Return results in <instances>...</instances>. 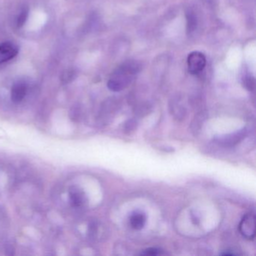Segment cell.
<instances>
[{"label": "cell", "mask_w": 256, "mask_h": 256, "mask_svg": "<svg viewBox=\"0 0 256 256\" xmlns=\"http://www.w3.org/2000/svg\"><path fill=\"white\" fill-rule=\"evenodd\" d=\"M140 70V65L136 61L124 62L110 76L108 88L114 92L122 90L132 83Z\"/></svg>", "instance_id": "6da1fadb"}, {"label": "cell", "mask_w": 256, "mask_h": 256, "mask_svg": "<svg viewBox=\"0 0 256 256\" xmlns=\"http://www.w3.org/2000/svg\"><path fill=\"white\" fill-rule=\"evenodd\" d=\"M206 60L204 54L193 52L187 58V65L190 74H198L203 71L206 66Z\"/></svg>", "instance_id": "7a4b0ae2"}, {"label": "cell", "mask_w": 256, "mask_h": 256, "mask_svg": "<svg viewBox=\"0 0 256 256\" xmlns=\"http://www.w3.org/2000/svg\"><path fill=\"white\" fill-rule=\"evenodd\" d=\"M254 214H248L242 217L240 223V232L246 239L253 240L254 238Z\"/></svg>", "instance_id": "3957f363"}, {"label": "cell", "mask_w": 256, "mask_h": 256, "mask_svg": "<svg viewBox=\"0 0 256 256\" xmlns=\"http://www.w3.org/2000/svg\"><path fill=\"white\" fill-rule=\"evenodd\" d=\"M18 54V48L11 42H6L0 46V64L11 60Z\"/></svg>", "instance_id": "277c9868"}, {"label": "cell", "mask_w": 256, "mask_h": 256, "mask_svg": "<svg viewBox=\"0 0 256 256\" xmlns=\"http://www.w3.org/2000/svg\"><path fill=\"white\" fill-rule=\"evenodd\" d=\"M28 85L24 82H18L13 85L11 91V98L13 102L20 103L26 96Z\"/></svg>", "instance_id": "5b68a950"}, {"label": "cell", "mask_w": 256, "mask_h": 256, "mask_svg": "<svg viewBox=\"0 0 256 256\" xmlns=\"http://www.w3.org/2000/svg\"><path fill=\"white\" fill-rule=\"evenodd\" d=\"M70 198L72 206L80 208L83 206L86 202L84 193L77 188H72L70 192Z\"/></svg>", "instance_id": "8992f818"}, {"label": "cell", "mask_w": 256, "mask_h": 256, "mask_svg": "<svg viewBox=\"0 0 256 256\" xmlns=\"http://www.w3.org/2000/svg\"><path fill=\"white\" fill-rule=\"evenodd\" d=\"M146 216L143 212L136 211L130 216V224L136 230H142L146 224Z\"/></svg>", "instance_id": "52a82bcc"}, {"label": "cell", "mask_w": 256, "mask_h": 256, "mask_svg": "<svg viewBox=\"0 0 256 256\" xmlns=\"http://www.w3.org/2000/svg\"><path fill=\"white\" fill-rule=\"evenodd\" d=\"M245 131L239 132L234 133L230 136L218 138L217 139V142L220 144L224 145V146H232L240 140L245 136Z\"/></svg>", "instance_id": "ba28073f"}, {"label": "cell", "mask_w": 256, "mask_h": 256, "mask_svg": "<svg viewBox=\"0 0 256 256\" xmlns=\"http://www.w3.org/2000/svg\"><path fill=\"white\" fill-rule=\"evenodd\" d=\"M28 14H29L28 8H25V7L22 8L17 18V25L18 28H22L26 23V20L28 18Z\"/></svg>", "instance_id": "9c48e42d"}, {"label": "cell", "mask_w": 256, "mask_h": 256, "mask_svg": "<svg viewBox=\"0 0 256 256\" xmlns=\"http://www.w3.org/2000/svg\"><path fill=\"white\" fill-rule=\"evenodd\" d=\"M164 254V253L163 252L162 250L156 248H146L140 253L142 256H161V254Z\"/></svg>", "instance_id": "30bf717a"}]
</instances>
